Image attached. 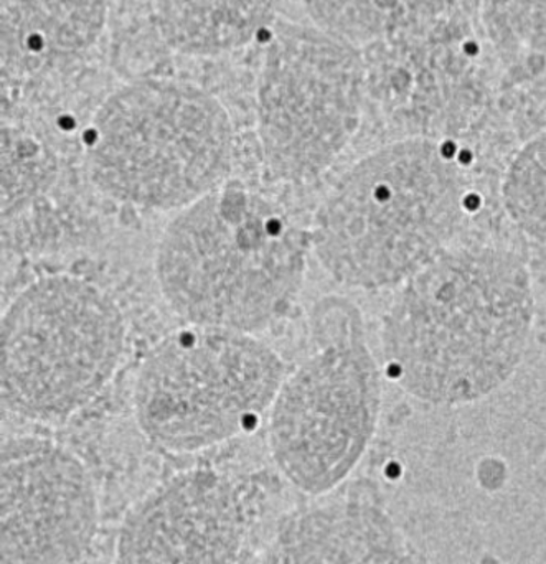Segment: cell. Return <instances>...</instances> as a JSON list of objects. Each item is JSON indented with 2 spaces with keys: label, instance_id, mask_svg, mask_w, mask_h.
Masks as SVG:
<instances>
[{
  "label": "cell",
  "instance_id": "obj_3",
  "mask_svg": "<svg viewBox=\"0 0 546 564\" xmlns=\"http://www.w3.org/2000/svg\"><path fill=\"white\" fill-rule=\"evenodd\" d=\"M462 220V178L433 139L393 142L357 162L314 220L324 270L357 289L398 285L428 267Z\"/></svg>",
  "mask_w": 546,
  "mask_h": 564
},
{
  "label": "cell",
  "instance_id": "obj_7",
  "mask_svg": "<svg viewBox=\"0 0 546 564\" xmlns=\"http://www.w3.org/2000/svg\"><path fill=\"white\" fill-rule=\"evenodd\" d=\"M284 378L283 358L253 334L188 324L142 360L135 417L164 449H207L250 430L273 406Z\"/></svg>",
  "mask_w": 546,
  "mask_h": 564
},
{
  "label": "cell",
  "instance_id": "obj_9",
  "mask_svg": "<svg viewBox=\"0 0 546 564\" xmlns=\"http://www.w3.org/2000/svg\"><path fill=\"white\" fill-rule=\"evenodd\" d=\"M98 527L95 487L81 460L39 437L2 449V564H78Z\"/></svg>",
  "mask_w": 546,
  "mask_h": 564
},
{
  "label": "cell",
  "instance_id": "obj_13",
  "mask_svg": "<svg viewBox=\"0 0 546 564\" xmlns=\"http://www.w3.org/2000/svg\"><path fill=\"white\" fill-rule=\"evenodd\" d=\"M168 46L190 56L243 48L276 22L281 0H154Z\"/></svg>",
  "mask_w": 546,
  "mask_h": 564
},
{
  "label": "cell",
  "instance_id": "obj_10",
  "mask_svg": "<svg viewBox=\"0 0 546 564\" xmlns=\"http://www.w3.org/2000/svg\"><path fill=\"white\" fill-rule=\"evenodd\" d=\"M243 536V507L233 484L214 470H195L129 513L118 564H237Z\"/></svg>",
  "mask_w": 546,
  "mask_h": 564
},
{
  "label": "cell",
  "instance_id": "obj_12",
  "mask_svg": "<svg viewBox=\"0 0 546 564\" xmlns=\"http://www.w3.org/2000/svg\"><path fill=\"white\" fill-rule=\"evenodd\" d=\"M3 83L88 52L105 30L106 0H2Z\"/></svg>",
  "mask_w": 546,
  "mask_h": 564
},
{
  "label": "cell",
  "instance_id": "obj_16",
  "mask_svg": "<svg viewBox=\"0 0 546 564\" xmlns=\"http://www.w3.org/2000/svg\"><path fill=\"white\" fill-rule=\"evenodd\" d=\"M502 194L512 220L546 243V134L532 139L515 155Z\"/></svg>",
  "mask_w": 546,
  "mask_h": 564
},
{
  "label": "cell",
  "instance_id": "obj_11",
  "mask_svg": "<svg viewBox=\"0 0 546 564\" xmlns=\"http://www.w3.org/2000/svg\"><path fill=\"white\" fill-rule=\"evenodd\" d=\"M266 564H405V546L375 506L336 502L291 519Z\"/></svg>",
  "mask_w": 546,
  "mask_h": 564
},
{
  "label": "cell",
  "instance_id": "obj_4",
  "mask_svg": "<svg viewBox=\"0 0 546 564\" xmlns=\"http://www.w3.org/2000/svg\"><path fill=\"white\" fill-rule=\"evenodd\" d=\"M86 144L92 184L141 210H184L227 184L233 165L227 109L181 79H139L112 93Z\"/></svg>",
  "mask_w": 546,
  "mask_h": 564
},
{
  "label": "cell",
  "instance_id": "obj_8",
  "mask_svg": "<svg viewBox=\"0 0 546 564\" xmlns=\"http://www.w3.org/2000/svg\"><path fill=\"white\" fill-rule=\"evenodd\" d=\"M363 96L359 48L317 26L280 23L256 86L258 141L267 172L293 184L320 177L359 132Z\"/></svg>",
  "mask_w": 546,
  "mask_h": 564
},
{
  "label": "cell",
  "instance_id": "obj_6",
  "mask_svg": "<svg viewBox=\"0 0 546 564\" xmlns=\"http://www.w3.org/2000/svg\"><path fill=\"white\" fill-rule=\"evenodd\" d=\"M2 404L56 423L91 403L118 371L125 324L114 299L68 274L23 289L2 318Z\"/></svg>",
  "mask_w": 546,
  "mask_h": 564
},
{
  "label": "cell",
  "instance_id": "obj_14",
  "mask_svg": "<svg viewBox=\"0 0 546 564\" xmlns=\"http://www.w3.org/2000/svg\"><path fill=\"white\" fill-rule=\"evenodd\" d=\"M458 3L459 0H304L314 26L356 48L432 25Z\"/></svg>",
  "mask_w": 546,
  "mask_h": 564
},
{
  "label": "cell",
  "instance_id": "obj_2",
  "mask_svg": "<svg viewBox=\"0 0 546 564\" xmlns=\"http://www.w3.org/2000/svg\"><path fill=\"white\" fill-rule=\"evenodd\" d=\"M307 238L283 207L237 184L178 212L155 254L168 307L190 325L256 334L303 289Z\"/></svg>",
  "mask_w": 546,
  "mask_h": 564
},
{
  "label": "cell",
  "instance_id": "obj_1",
  "mask_svg": "<svg viewBox=\"0 0 546 564\" xmlns=\"http://www.w3.org/2000/svg\"><path fill=\"white\" fill-rule=\"evenodd\" d=\"M534 312L521 258L492 247L446 250L403 284L383 321V354L413 397L471 403L515 373Z\"/></svg>",
  "mask_w": 546,
  "mask_h": 564
},
{
  "label": "cell",
  "instance_id": "obj_5",
  "mask_svg": "<svg viewBox=\"0 0 546 564\" xmlns=\"http://www.w3.org/2000/svg\"><path fill=\"white\" fill-rule=\"evenodd\" d=\"M314 348L286 375L270 413L274 463L297 489L324 494L362 459L375 433L380 377L353 305L329 299L313 318Z\"/></svg>",
  "mask_w": 546,
  "mask_h": 564
},
{
  "label": "cell",
  "instance_id": "obj_15",
  "mask_svg": "<svg viewBox=\"0 0 546 564\" xmlns=\"http://www.w3.org/2000/svg\"><path fill=\"white\" fill-rule=\"evenodd\" d=\"M481 22L509 78L546 98V0H481Z\"/></svg>",
  "mask_w": 546,
  "mask_h": 564
}]
</instances>
